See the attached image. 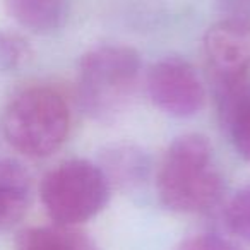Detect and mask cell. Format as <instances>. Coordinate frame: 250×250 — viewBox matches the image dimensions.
<instances>
[{
    "instance_id": "obj_1",
    "label": "cell",
    "mask_w": 250,
    "mask_h": 250,
    "mask_svg": "<svg viewBox=\"0 0 250 250\" xmlns=\"http://www.w3.org/2000/svg\"><path fill=\"white\" fill-rule=\"evenodd\" d=\"M160 201L177 212H204L221 197L223 182L212 146L204 136L175 139L161 160L156 177Z\"/></svg>"
},
{
    "instance_id": "obj_2",
    "label": "cell",
    "mask_w": 250,
    "mask_h": 250,
    "mask_svg": "<svg viewBox=\"0 0 250 250\" xmlns=\"http://www.w3.org/2000/svg\"><path fill=\"white\" fill-rule=\"evenodd\" d=\"M0 129L7 144L18 153L28 158H46L69 136V104L52 87H28L9 101L0 118Z\"/></svg>"
},
{
    "instance_id": "obj_3",
    "label": "cell",
    "mask_w": 250,
    "mask_h": 250,
    "mask_svg": "<svg viewBox=\"0 0 250 250\" xmlns=\"http://www.w3.org/2000/svg\"><path fill=\"white\" fill-rule=\"evenodd\" d=\"M139 76L141 57L130 46L103 45L89 50L77 72L81 106L96 120H111L129 104Z\"/></svg>"
},
{
    "instance_id": "obj_4",
    "label": "cell",
    "mask_w": 250,
    "mask_h": 250,
    "mask_svg": "<svg viewBox=\"0 0 250 250\" xmlns=\"http://www.w3.org/2000/svg\"><path fill=\"white\" fill-rule=\"evenodd\" d=\"M110 182L98 165L69 160L57 165L40 184V199L55 225L77 226L106 206Z\"/></svg>"
},
{
    "instance_id": "obj_5",
    "label": "cell",
    "mask_w": 250,
    "mask_h": 250,
    "mask_svg": "<svg viewBox=\"0 0 250 250\" xmlns=\"http://www.w3.org/2000/svg\"><path fill=\"white\" fill-rule=\"evenodd\" d=\"M147 93L151 101L171 117H192L202 110L206 101L197 72L178 57H167L151 67Z\"/></svg>"
},
{
    "instance_id": "obj_6",
    "label": "cell",
    "mask_w": 250,
    "mask_h": 250,
    "mask_svg": "<svg viewBox=\"0 0 250 250\" xmlns=\"http://www.w3.org/2000/svg\"><path fill=\"white\" fill-rule=\"evenodd\" d=\"M204 53L212 79L250 72V22L226 18L204 36Z\"/></svg>"
},
{
    "instance_id": "obj_7",
    "label": "cell",
    "mask_w": 250,
    "mask_h": 250,
    "mask_svg": "<svg viewBox=\"0 0 250 250\" xmlns=\"http://www.w3.org/2000/svg\"><path fill=\"white\" fill-rule=\"evenodd\" d=\"M31 202V177L16 160L0 158V231L14 226Z\"/></svg>"
},
{
    "instance_id": "obj_8",
    "label": "cell",
    "mask_w": 250,
    "mask_h": 250,
    "mask_svg": "<svg viewBox=\"0 0 250 250\" xmlns=\"http://www.w3.org/2000/svg\"><path fill=\"white\" fill-rule=\"evenodd\" d=\"M5 9L21 28L38 35L60 29L69 16L67 0H5Z\"/></svg>"
},
{
    "instance_id": "obj_9",
    "label": "cell",
    "mask_w": 250,
    "mask_h": 250,
    "mask_svg": "<svg viewBox=\"0 0 250 250\" xmlns=\"http://www.w3.org/2000/svg\"><path fill=\"white\" fill-rule=\"evenodd\" d=\"M16 250H98L93 240L76 226L48 225L22 229Z\"/></svg>"
},
{
    "instance_id": "obj_10",
    "label": "cell",
    "mask_w": 250,
    "mask_h": 250,
    "mask_svg": "<svg viewBox=\"0 0 250 250\" xmlns=\"http://www.w3.org/2000/svg\"><path fill=\"white\" fill-rule=\"evenodd\" d=\"M214 93L219 122L228 130L229 125L250 108V72L214 79Z\"/></svg>"
},
{
    "instance_id": "obj_11",
    "label": "cell",
    "mask_w": 250,
    "mask_h": 250,
    "mask_svg": "<svg viewBox=\"0 0 250 250\" xmlns=\"http://www.w3.org/2000/svg\"><path fill=\"white\" fill-rule=\"evenodd\" d=\"M101 170L108 182L118 185H132L144 178L147 170V160L143 151L134 146H113L106 151L101 163Z\"/></svg>"
},
{
    "instance_id": "obj_12",
    "label": "cell",
    "mask_w": 250,
    "mask_h": 250,
    "mask_svg": "<svg viewBox=\"0 0 250 250\" xmlns=\"http://www.w3.org/2000/svg\"><path fill=\"white\" fill-rule=\"evenodd\" d=\"M31 57V46L22 35L0 29V70L11 72L24 65Z\"/></svg>"
},
{
    "instance_id": "obj_13",
    "label": "cell",
    "mask_w": 250,
    "mask_h": 250,
    "mask_svg": "<svg viewBox=\"0 0 250 250\" xmlns=\"http://www.w3.org/2000/svg\"><path fill=\"white\" fill-rule=\"evenodd\" d=\"M226 219L235 235L250 242V185L233 195L226 209Z\"/></svg>"
},
{
    "instance_id": "obj_14",
    "label": "cell",
    "mask_w": 250,
    "mask_h": 250,
    "mask_svg": "<svg viewBox=\"0 0 250 250\" xmlns=\"http://www.w3.org/2000/svg\"><path fill=\"white\" fill-rule=\"evenodd\" d=\"M226 132L231 136L233 144H235L236 151L250 161V108H247L231 125Z\"/></svg>"
},
{
    "instance_id": "obj_15",
    "label": "cell",
    "mask_w": 250,
    "mask_h": 250,
    "mask_svg": "<svg viewBox=\"0 0 250 250\" xmlns=\"http://www.w3.org/2000/svg\"><path fill=\"white\" fill-rule=\"evenodd\" d=\"M177 250H240L233 242L218 235H195L185 238Z\"/></svg>"
},
{
    "instance_id": "obj_16",
    "label": "cell",
    "mask_w": 250,
    "mask_h": 250,
    "mask_svg": "<svg viewBox=\"0 0 250 250\" xmlns=\"http://www.w3.org/2000/svg\"><path fill=\"white\" fill-rule=\"evenodd\" d=\"M223 9H228V18L243 19L250 22V0H219Z\"/></svg>"
}]
</instances>
